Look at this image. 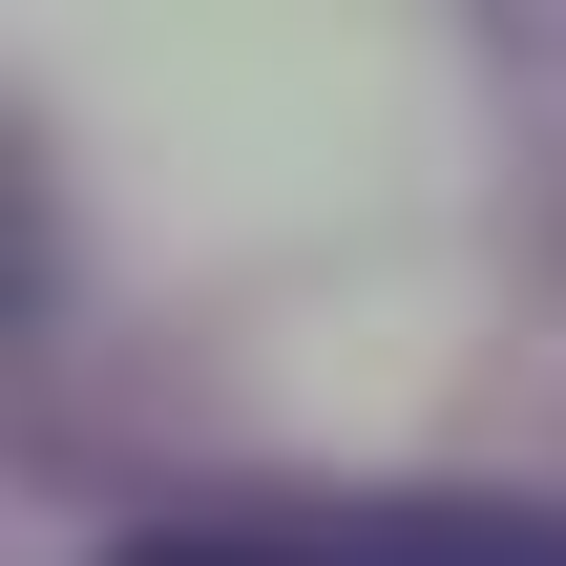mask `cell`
<instances>
[{
    "label": "cell",
    "mask_w": 566,
    "mask_h": 566,
    "mask_svg": "<svg viewBox=\"0 0 566 566\" xmlns=\"http://www.w3.org/2000/svg\"><path fill=\"white\" fill-rule=\"evenodd\" d=\"M105 566H566V504H336V525H147Z\"/></svg>",
    "instance_id": "6da1fadb"
}]
</instances>
